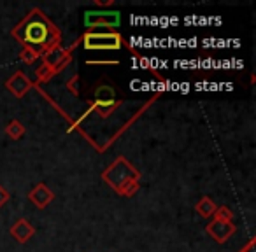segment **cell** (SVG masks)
<instances>
[{
  "label": "cell",
  "instance_id": "52a82bcc",
  "mask_svg": "<svg viewBox=\"0 0 256 252\" xmlns=\"http://www.w3.org/2000/svg\"><path fill=\"white\" fill-rule=\"evenodd\" d=\"M6 88L9 89V91L12 93L14 96H18V98H23V96L26 95V93L32 89V86H34V82L30 81L28 77L25 75V72H22V70H18V72H14V74L11 75V77L6 81Z\"/></svg>",
  "mask_w": 256,
  "mask_h": 252
},
{
  "label": "cell",
  "instance_id": "e0dca14e",
  "mask_svg": "<svg viewBox=\"0 0 256 252\" xmlns=\"http://www.w3.org/2000/svg\"><path fill=\"white\" fill-rule=\"evenodd\" d=\"M9 200H11V193H9L8 189L4 188V186L0 184V209H2V207H4L6 203L9 202Z\"/></svg>",
  "mask_w": 256,
  "mask_h": 252
},
{
  "label": "cell",
  "instance_id": "7a4b0ae2",
  "mask_svg": "<svg viewBox=\"0 0 256 252\" xmlns=\"http://www.w3.org/2000/svg\"><path fill=\"white\" fill-rule=\"evenodd\" d=\"M78 44H79V39L76 40L72 46L58 47V49H54V51H51V53H46L44 56H40L42 63H40V67L36 70L37 82H48V81H51L56 74H60L62 70H65V67L70 63L72 51L76 49Z\"/></svg>",
  "mask_w": 256,
  "mask_h": 252
},
{
  "label": "cell",
  "instance_id": "3957f363",
  "mask_svg": "<svg viewBox=\"0 0 256 252\" xmlns=\"http://www.w3.org/2000/svg\"><path fill=\"white\" fill-rule=\"evenodd\" d=\"M79 42L86 51H118L126 46L123 35L116 30H86Z\"/></svg>",
  "mask_w": 256,
  "mask_h": 252
},
{
  "label": "cell",
  "instance_id": "9c48e42d",
  "mask_svg": "<svg viewBox=\"0 0 256 252\" xmlns=\"http://www.w3.org/2000/svg\"><path fill=\"white\" fill-rule=\"evenodd\" d=\"M9 233H11V237L14 238L18 244H26V242L36 235V228L28 223V219L22 217V219H18L9 228Z\"/></svg>",
  "mask_w": 256,
  "mask_h": 252
},
{
  "label": "cell",
  "instance_id": "ac0fdd59",
  "mask_svg": "<svg viewBox=\"0 0 256 252\" xmlns=\"http://www.w3.org/2000/svg\"><path fill=\"white\" fill-rule=\"evenodd\" d=\"M238 252H256V238H251Z\"/></svg>",
  "mask_w": 256,
  "mask_h": 252
},
{
  "label": "cell",
  "instance_id": "277c9868",
  "mask_svg": "<svg viewBox=\"0 0 256 252\" xmlns=\"http://www.w3.org/2000/svg\"><path fill=\"white\" fill-rule=\"evenodd\" d=\"M102 181L109 186L110 189L118 191L128 181H140V172L134 167L124 156H118L106 170L100 174Z\"/></svg>",
  "mask_w": 256,
  "mask_h": 252
},
{
  "label": "cell",
  "instance_id": "8fae6325",
  "mask_svg": "<svg viewBox=\"0 0 256 252\" xmlns=\"http://www.w3.org/2000/svg\"><path fill=\"white\" fill-rule=\"evenodd\" d=\"M195 210H196V214H198L200 217H204V219H209V217H212L214 212L218 210V205L209 198V196H202V198L196 202Z\"/></svg>",
  "mask_w": 256,
  "mask_h": 252
},
{
  "label": "cell",
  "instance_id": "5b68a950",
  "mask_svg": "<svg viewBox=\"0 0 256 252\" xmlns=\"http://www.w3.org/2000/svg\"><path fill=\"white\" fill-rule=\"evenodd\" d=\"M84 26L88 30H116L121 25L120 11H86L84 12Z\"/></svg>",
  "mask_w": 256,
  "mask_h": 252
},
{
  "label": "cell",
  "instance_id": "d6986e66",
  "mask_svg": "<svg viewBox=\"0 0 256 252\" xmlns=\"http://www.w3.org/2000/svg\"><path fill=\"white\" fill-rule=\"evenodd\" d=\"M88 65H118L120 61H114V60H110V61H95V60H92V61H86Z\"/></svg>",
  "mask_w": 256,
  "mask_h": 252
},
{
  "label": "cell",
  "instance_id": "4fadbf2b",
  "mask_svg": "<svg viewBox=\"0 0 256 252\" xmlns=\"http://www.w3.org/2000/svg\"><path fill=\"white\" fill-rule=\"evenodd\" d=\"M140 189V182L139 181H128L126 184H123L120 189H118V195L123 196V198H132V196L137 195V191Z\"/></svg>",
  "mask_w": 256,
  "mask_h": 252
},
{
  "label": "cell",
  "instance_id": "8992f818",
  "mask_svg": "<svg viewBox=\"0 0 256 252\" xmlns=\"http://www.w3.org/2000/svg\"><path fill=\"white\" fill-rule=\"evenodd\" d=\"M237 231V226L234 224V221H210L206 226V233L212 238L218 244H224L228 238H232Z\"/></svg>",
  "mask_w": 256,
  "mask_h": 252
},
{
  "label": "cell",
  "instance_id": "5bb4252c",
  "mask_svg": "<svg viewBox=\"0 0 256 252\" xmlns=\"http://www.w3.org/2000/svg\"><path fill=\"white\" fill-rule=\"evenodd\" d=\"M39 58L40 56L34 49H28V47H22V53H20V60H22L23 63L32 65V63H36V61L39 60Z\"/></svg>",
  "mask_w": 256,
  "mask_h": 252
},
{
  "label": "cell",
  "instance_id": "30bf717a",
  "mask_svg": "<svg viewBox=\"0 0 256 252\" xmlns=\"http://www.w3.org/2000/svg\"><path fill=\"white\" fill-rule=\"evenodd\" d=\"M121 100L116 98H92L90 102V112H95L98 117H109L114 110L120 107Z\"/></svg>",
  "mask_w": 256,
  "mask_h": 252
},
{
  "label": "cell",
  "instance_id": "6da1fadb",
  "mask_svg": "<svg viewBox=\"0 0 256 252\" xmlns=\"http://www.w3.org/2000/svg\"><path fill=\"white\" fill-rule=\"evenodd\" d=\"M11 35L22 47L34 49L39 56L62 47V32L39 7H34L14 28Z\"/></svg>",
  "mask_w": 256,
  "mask_h": 252
},
{
  "label": "cell",
  "instance_id": "7c38bea8",
  "mask_svg": "<svg viewBox=\"0 0 256 252\" xmlns=\"http://www.w3.org/2000/svg\"><path fill=\"white\" fill-rule=\"evenodd\" d=\"M4 133L11 140H22L23 137H25V133H26V128H25V124H23L22 121L12 119V121H9V123H8Z\"/></svg>",
  "mask_w": 256,
  "mask_h": 252
},
{
  "label": "cell",
  "instance_id": "2e32d148",
  "mask_svg": "<svg viewBox=\"0 0 256 252\" xmlns=\"http://www.w3.org/2000/svg\"><path fill=\"white\" fill-rule=\"evenodd\" d=\"M65 86H67V89L72 93L74 96H79V74H74L70 79H68L67 82H65Z\"/></svg>",
  "mask_w": 256,
  "mask_h": 252
},
{
  "label": "cell",
  "instance_id": "ba28073f",
  "mask_svg": "<svg viewBox=\"0 0 256 252\" xmlns=\"http://www.w3.org/2000/svg\"><path fill=\"white\" fill-rule=\"evenodd\" d=\"M28 200L39 210H44L54 200V193L44 182H39V184H36V188H32L28 191Z\"/></svg>",
  "mask_w": 256,
  "mask_h": 252
},
{
  "label": "cell",
  "instance_id": "9a60e30c",
  "mask_svg": "<svg viewBox=\"0 0 256 252\" xmlns=\"http://www.w3.org/2000/svg\"><path fill=\"white\" fill-rule=\"evenodd\" d=\"M214 219L218 221H234V210L230 207L223 205V207H218V210L214 212Z\"/></svg>",
  "mask_w": 256,
  "mask_h": 252
}]
</instances>
